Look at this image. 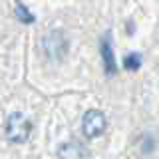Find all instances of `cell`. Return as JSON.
I'll use <instances>...</instances> for the list:
<instances>
[{"label": "cell", "instance_id": "cell-1", "mask_svg": "<svg viewBox=\"0 0 159 159\" xmlns=\"http://www.w3.org/2000/svg\"><path fill=\"white\" fill-rule=\"evenodd\" d=\"M4 133H6L8 141L24 143L28 141L30 133H32V121L24 113H10L6 119V125H4Z\"/></svg>", "mask_w": 159, "mask_h": 159}, {"label": "cell", "instance_id": "cell-2", "mask_svg": "<svg viewBox=\"0 0 159 159\" xmlns=\"http://www.w3.org/2000/svg\"><path fill=\"white\" fill-rule=\"evenodd\" d=\"M107 127V119L99 109H88L82 117V133L88 139L99 137Z\"/></svg>", "mask_w": 159, "mask_h": 159}, {"label": "cell", "instance_id": "cell-3", "mask_svg": "<svg viewBox=\"0 0 159 159\" xmlns=\"http://www.w3.org/2000/svg\"><path fill=\"white\" fill-rule=\"evenodd\" d=\"M44 48H46V54L50 58H64V54H66V50H68V42H66V38L62 36V32H52V34H48L46 38H44Z\"/></svg>", "mask_w": 159, "mask_h": 159}, {"label": "cell", "instance_id": "cell-4", "mask_svg": "<svg viewBox=\"0 0 159 159\" xmlns=\"http://www.w3.org/2000/svg\"><path fill=\"white\" fill-rule=\"evenodd\" d=\"M58 157L60 159H84L86 151H84V147L78 141H68L58 147Z\"/></svg>", "mask_w": 159, "mask_h": 159}, {"label": "cell", "instance_id": "cell-5", "mask_svg": "<svg viewBox=\"0 0 159 159\" xmlns=\"http://www.w3.org/2000/svg\"><path fill=\"white\" fill-rule=\"evenodd\" d=\"M102 58H103V66H106V74H116V60H113V48L109 42V36L102 38Z\"/></svg>", "mask_w": 159, "mask_h": 159}, {"label": "cell", "instance_id": "cell-6", "mask_svg": "<svg viewBox=\"0 0 159 159\" xmlns=\"http://www.w3.org/2000/svg\"><path fill=\"white\" fill-rule=\"evenodd\" d=\"M14 14H16V18L22 24H34L36 22V16H34V14L26 8V4L20 2V0H16V4H14Z\"/></svg>", "mask_w": 159, "mask_h": 159}, {"label": "cell", "instance_id": "cell-7", "mask_svg": "<svg viewBox=\"0 0 159 159\" xmlns=\"http://www.w3.org/2000/svg\"><path fill=\"white\" fill-rule=\"evenodd\" d=\"M141 62H143V56L137 52H131L129 56L123 58V66H125V70H131V72H137L141 68Z\"/></svg>", "mask_w": 159, "mask_h": 159}]
</instances>
